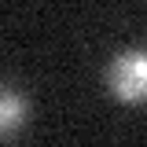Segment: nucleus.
<instances>
[{
    "mask_svg": "<svg viewBox=\"0 0 147 147\" xmlns=\"http://www.w3.org/2000/svg\"><path fill=\"white\" fill-rule=\"evenodd\" d=\"M110 88L118 99H147V52H125L110 66Z\"/></svg>",
    "mask_w": 147,
    "mask_h": 147,
    "instance_id": "nucleus-1",
    "label": "nucleus"
},
{
    "mask_svg": "<svg viewBox=\"0 0 147 147\" xmlns=\"http://www.w3.org/2000/svg\"><path fill=\"white\" fill-rule=\"evenodd\" d=\"M22 114H26V107H22V99L15 92H0V132L18 129L22 125Z\"/></svg>",
    "mask_w": 147,
    "mask_h": 147,
    "instance_id": "nucleus-2",
    "label": "nucleus"
}]
</instances>
